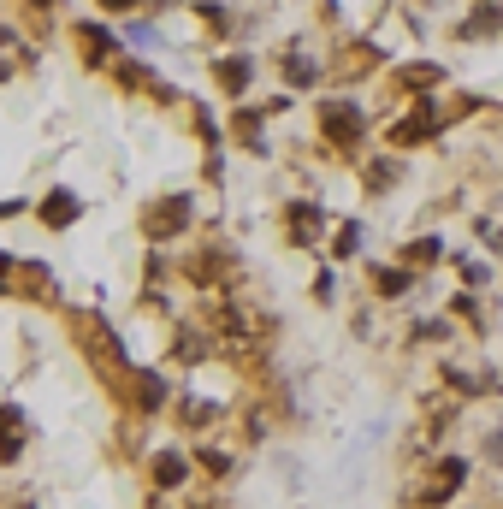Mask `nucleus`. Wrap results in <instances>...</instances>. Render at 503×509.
Here are the masks:
<instances>
[{
	"label": "nucleus",
	"mask_w": 503,
	"mask_h": 509,
	"mask_svg": "<svg viewBox=\"0 0 503 509\" xmlns=\"http://www.w3.org/2000/svg\"><path fill=\"white\" fill-rule=\"evenodd\" d=\"M320 113H326V125H332L337 143H349V136H356V113H349V107H320Z\"/></svg>",
	"instance_id": "f257e3e1"
},
{
	"label": "nucleus",
	"mask_w": 503,
	"mask_h": 509,
	"mask_svg": "<svg viewBox=\"0 0 503 509\" xmlns=\"http://www.w3.org/2000/svg\"><path fill=\"white\" fill-rule=\"evenodd\" d=\"M155 480H160V486H178V480H184V456H160V462H155Z\"/></svg>",
	"instance_id": "f03ea898"
},
{
	"label": "nucleus",
	"mask_w": 503,
	"mask_h": 509,
	"mask_svg": "<svg viewBox=\"0 0 503 509\" xmlns=\"http://www.w3.org/2000/svg\"><path fill=\"white\" fill-rule=\"evenodd\" d=\"M219 78L231 83V90H243V83H249V66H243V59H219Z\"/></svg>",
	"instance_id": "7ed1b4c3"
},
{
	"label": "nucleus",
	"mask_w": 503,
	"mask_h": 509,
	"mask_svg": "<svg viewBox=\"0 0 503 509\" xmlns=\"http://www.w3.org/2000/svg\"><path fill=\"white\" fill-rule=\"evenodd\" d=\"M54 196H59V202H48V219H54V226H66V219L78 214V202H66V190H54Z\"/></svg>",
	"instance_id": "20e7f679"
},
{
	"label": "nucleus",
	"mask_w": 503,
	"mask_h": 509,
	"mask_svg": "<svg viewBox=\"0 0 503 509\" xmlns=\"http://www.w3.org/2000/svg\"><path fill=\"white\" fill-rule=\"evenodd\" d=\"M101 6H136V0H101Z\"/></svg>",
	"instance_id": "39448f33"
}]
</instances>
